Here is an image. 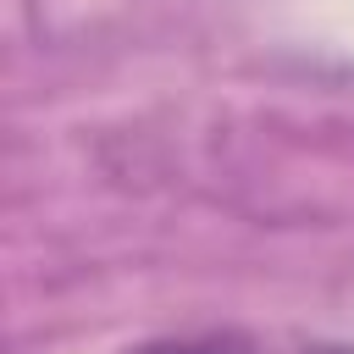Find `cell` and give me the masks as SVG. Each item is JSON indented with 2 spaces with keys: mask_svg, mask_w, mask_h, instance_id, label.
I'll return each instance as SVG.
<instances>
[{
  "mask_svg": "<svg viewBox=\"0 0 354 354\" xmlns=\"http://www.w3.org/2000/svg\"><path fill=\"white\" fill-rule=\"evenodd\" d=\"M122 354H254L243 332H183V337H149Z\"/></svg>",
  "mask_w": 354,
  "mask_h": 354,
  "instance_id": "cell-1",
  "label": "cell"
}]
</instances>
